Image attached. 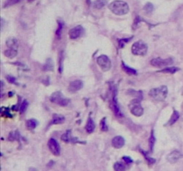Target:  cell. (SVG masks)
I'll use <instances>...</instances> for the list:
<instances>
[{"mask_svg": "<svg viewBox=\"0 0 183 171\" xmlns=\"http://www.w3.org/2000/svg\"><path fill=\"white\" fill-rule=\"evenodd\" d=\"M114 169L115 171H125L126 170V166L122 162H115L114 165Z\"/></svg>", "mask_w": 183, "mask_h": 171, "instance_id": "obj_24", "label": "cell"}, {"mask_svg": "<svg viewBox=\"0 0 183 171\" xmlns=\"http://www.w3.org/2000/svg\"><path fill=\"white\" fill-rule=\"evenodd\" d=\"M122 68L123 71H125V73H127L129 75H137V73H138L136 70H134V69H132L130 67H128L124 62L122 63Z\"/></svg>", "mask_w": 183, "mask_h": 171, "instance_id": "obj_18", "label": "cell"}, {"mask_svg": "<svg viewBox=\"0 0 183 171\" xmlns=\"http://www.w3.org/2000/svg\"><path fill=\"white\" fill-rule=\"evenodd\" d=\"M47 145H48V148H49L50 152H52L54 155H56V156H59L60 155L61 148H60V145L57 143V141H56L54 138H50L48 140Z\"/></svg>", "mask_w": 183, "mask_h": 171, "instance_id": "obj_8", "label": "cell"}, {"mask_svg": "<svg viewBox=\"0 0 183 171\" xmlns=\"http://www.w3.org/2000/svg\"><path fill=\"white\" fill-rule=\"evenodd\" d=\"M6 78H7V80H8L10 83H15V82H16V79H15V78H14V77L7 76L6 77Z\"/></svg>", "mask_w": 183, "mask_h": 171, "instance_id": "obj_37", "label": "cell"}, {"mask_svg": "<svg viewBox=\"0 0 183 171\" xmlns=\"http://www.w3.org/2000/svg\"><path fill=\"white\" fill-rule=\"evenodd\" d=\"M131 52L135 55L143 56V55H145L147 53V46H146V44L144 41L139 40V41L135 42L132 45V46H131Z\"/></svg>", "mask_w": 183, "mask_h": 171, "instance_id": "obj_3", "label": "cell"}, {"mask_svg": "<svg viewBox=\"0 0 183 171\" xmlns=\"http://www.w3.org/2000/svg\"><path fill=\"white\" fill-rule=\"evenodd\" d=\"M18 40L14 38H10L6 40V46L11 49L17 50L18 49Z\"/></svg>", "mask_w": 183, "mask_h": 171, "instance_id": "obj_13", "label": "cell"}, {"mask_svg": "<svg viewBox=\"0 0 183 171\" xmlns=\"http://www.w3.org/2000/svg\"><path fill=\"white\" fill-rule=\"evenodd\" d=\"M64 121V117L60 114H53V119H52V124H62Z\"/></svg>", "mask_w": 183, "mask_h": 171, "instance_id": "obj_17", "label": "cell"}, {"mask_svg": "<svg viewBox=\"0 0 183 171\" xmlns=\"http://www.w3.org/2000/svg\"><path fill=\"white\" fill-rule=\"evenodd\" d=\"M50 101L54 103H56L60 106H66L69 104L70 100L65 98L61 92H55L50 96Z\"/></svg>", "mask_w": 183, "mask_h": 171, "instance_id": "obj_4", "label": "cell"}, {"mask_svg": "<svg viewBox=\"0 0 183 171\" xmlns=\"http://www.w3.org/2000/svg\"><path fill=\"white\" fill-rule=\"evenodd\" d=\"M20 137V134L18 133V131H13L9 135L8 140L9 141H14V140H19Z\"/></svg>", "mask_w": 183, "mask_h": 171, "instance_id": "obj_27", "label": "cell"}, {"mask_svg": "<svg viewBox=\"0 0 183 171\" xmlns=\"http://www.w3.org/2000/svg\"><path fill=\"white\" fill-rule=\"evenodd\" d=\"M59 55H60V61H59V63H60V68H59V72H60V73H62V71H63V70H62V67H63V52H60V54H59Z\"/></svg>", "mask_w": 183, "mask_h": 171, "instance_id": "obj_36", "label": "cell"}, {"mask_svg": "<svg viewBox=\"0 0 183 171\" xmlns=\"http://www.w3.org/2000/svg\"><path fill=\"white\" fill-rule=\"evenodd\" d=\"M27 107H28V102L26 101V100H24L22 103H21V104L20 105V112L21 113H23L25 111H26V109H27Z\"/></svg>", "mask_w": 183, "mask_h": 171, "instance_id": "obj_31", "label": "cell"}, {"mask_svg": "<svg viewBox=\"0 0 183 171\" xmlns=\"http://www.w3.org/2000/svg\"><path fill=\"white\" fill-rule=\"evenodd\" d=\"M130 111L134 116L140 117L144 113L142 106L140 104V100L139 99H134L130 103Z\"/></svg>", "mask_w": 183, "mask_h": 171, "instance_id": "obj_5", "label": "cell"}, {"mask_svg": "<svg viewBox=\"0 0 183 171\" xmlns=\"http://www.w3.org/2000/svg\"><path fill=\"white\" fill-rule=\"evenodd\" d=\"M105 120H106V119L104 118L100 121V128H101L103 131H107L108 130V127H107V125L105 123Z\"/></svg>", "mask_w": 183, "mask_h": 171, "instance_id": "obj_30", "label": "cell"}, {"mask_svg": "<svg viewBox=\"0 0 183 171\" xmlns=\"http://www.w3.org/2000/svg\"><path fill=\"white\" fill-rule=\"evenodd\" d=\"M106 4H107L106 0H96L93 3V6L96 9H101L104 5H106Z\"/></svg>", "mask_w": 183, "mask_h": 171, "instance_id": "obj_23", "label": "cell"}, {"mask_svg": "<svg viewBox=\"0 0 183 171\" xmlns=\"http://www.w3.org/2000/svg\"><path fill=\"white\" fill-rule=\"evenodd\" d=\"M124 144H125V140H124V138H123L122 136H121V135L115 136V137H114L113 140H112V145H113L114 148H116V149L122 148V146L124 145Z\"/></svg>", "mask_w": 183, "mask_h": 171, "instance_id": "obj_12", "label": "cell"}, {"mask_svg": "<svg viewBox=\"0 0 183 171\" xmlns=\"http://www.w3.org/2000/svg\"><path fill=\"white\" fill-rule=\"evenodd\" d=\"M109 9L116 15H125L129 13V5L122 0H115L109 5Z\"/></svg>", "mask_w": 183, "mask_h": 171, "instance_id": "obj_1", "label": "cell"}, {"mask_svg": "<svg viewBox=\"0 0 183 171\" xmlns=\"http://www.w3.org/2000/svg\"><path fill=\"white\" fill-rule=\"evenodd\" d=\"M180 69L177 67H166L163 70H161L159 72H163V73H170V74H173L177 71H179Z\"/></svg>", "mask_w": 183, "mask_h": 171, "instance_id": "obj_22", "label": "cell"}, {"mask_svg": "<svg viewBox=\"0 0 183 171\" xmlns=\"http://www.w3.org/2000/svg\"><path fill=\"white\" fill-rule=\"evenodd\" d=\"M155 143H156V137H155V135H154V130H152L151 135H150V137H149V147H150V151L151 152H153Z\"/></svg>", "mask_w": 183, "mask_h": 171, "instance_id": "obj_25", "label": "cell"}, {"mask_svg": "<svg viewBox=\"0 0 183 171\" xmlns=\"http://www.w3.org/2000/svg\"><path fill=\"white\" fill-rule=\"evenodd\" d=\"M1 113H2L3 116H5V117H9V118L12 117V115H10V112H9L8 109L5 108V107H2L1 108Z\"/></svg>", "mask_w": 183, "mask_h": 171, "instance_id": "obj_32", "label": "cell"}, {"mask_svg": "<svg viewBox=\"0 0 183 171\" xmlns=\"http://www.w3.org/2000/svg\"><path fill=\"white\" fill-rule=\"evenodd\" d=\"M144 10H145L147 14H149V13H151V12L154 10V5H153L151 3H147V4L145 5Z\"/></svg>", "mask_w": 183, "mask_h": 171, "instance_id": "obj_29", "label": "cell"}, {"mask_svg": "<svg viewBox=\"0 0 183 171\" xmlns=\"http://www.w3.org/2000/svg\"><path fill=\"white\" fill-rule=\"evenodd\" d=\"M130 39H131V38H127V39H122V40H119V42H120V46L122 47V46H123V45H124V42H128V41H130Z\"/></svg>", "mask_w": 183, "mask_h": 171, "instance_id": "obj_38", "label": "cell"}, {"mask_svg": "<svg viewBox=\"0 0 183 171\" xmlns=\"http://www.w3.org/2000/svg\"><path fill=\"white\" fill-rule=\"evenodd\" d=\"M97 62H98V64L99 65V67L102 69V71H108L111 69V66H112L111 61L106 55H103L98 56L97 59Z\"/></svg>", "mask_w": 183, "mask_h": 171, "instance_id": "obj_7", "label": "cell"}, {"mask_svg": "<svg viewBox=\"0 0 183 171\" xmlns=\"http://www.w3.org/2000/svg\"><path fill=\"white\" fill-rule=\"evenodd\" d=\"M83 87V82L82 80H74L72 82L70 83L69 85V91L72 93L77 92L79 90H81Z\"/></svg>", "mask_w": 183, "mask_h": 171, "instance_id": "obj_11", "label": "cell"}, {"mask_svg": "<svg viewBox=\"0 0 183 171\" xmlns=\"http://www.w3.org/2000/svg\"><path fill=\"white\" fill-rule=\"evenodd\" d=\"M44 70L45 71H53L54 70V64H53V61L51 59L47 60V63L44 66Z\"/></svg>", "mask_w": 183, "mask_h": 171, "instance_id": "obj_26", "label": "cell"}, {"mask_svg": "<svg viewBox=\"0 0 183 171\" xmlns=\"http://www.w3.org/2000/svg\"><path fill=\"white\" fill-rule=\"evenodd\" d=\"M63 24L62 23L61 21H58V28H57V30H56V36L58 38L61 37L62 30H63Z\"/></svg>", "mask_w": 183, "mask_h": 171, "instance_id": "obj_33", "label": "cell"}, {"mask_svg": "<svg viewBox=\"0 0 183 171\" xmlns=\"http://www.w3.org/2000/svg\"><path fill=\"white\" fill-rule=\"evenodd\" d=\"M181 157H182V154L181 153V152L175 150V151L171 152L170 154H168V156H167V160H168L170 163L174 164V163H176Z\"/></svg>", "mask_w": 183, "mask_h": 171, "instance_id": "obj_10", "label": "cell"}, {"mask_svg": "<svg viewBox=\"0 0 183 171\" xmlns=\"http://www.w3.org/2000/svg\"><path fill=\"white\" fill-rule=\"evenodd\" d=\"M173 62L172 58H166V59H162V58H155L151 61V64L154 67L157 68H166L170 64Z\"/></svg>", "mask_w": 183, "mask_h": 171, "instance_id": "obj_6", "label": "cell"}, {"mask_svg": "<svg viewBox=\"0 0 183 171\" xmlns=\"http://www.w3.org/2000/svg\"><path fill=\"white\" fill-rule=\"evenodd\" d=\"M168 95V88L166 86H161L150 90L149 95L156 101H163Z\"/></svg>", "mask_w": 183, "mask_h": 171, "instance_id": "obj_2", "label": "cell"}, {"mask_svg": "<svg viewBox=\"0 0 183 171\" xmlns=\"http://www.w3.org/2000/svg\"><path fill=\"white\" fill-rule=\"evenodd\" d=\"M95 122L94 120L91 119V117H88V121H87V125H86V130L88 134L93 133V131L95 130Z\"/></svg>", "mask_w": 183, "mask_h": 171, "instance_id": "obj_15", "label": "cell"}, {"mask_svg": "<svg viewBox=\"0 0 183 171\" xmlns=\"http://www.w3.org/2000/svg\"><path fill=\"white\" fill-rule=\"evenodd\" d=\"M30 1H32V0H30Z\"/></svg>", "mask_w": 183, "mask_h": 171, "instance_id": "obj_41", "label": "cell"}, {"mask_svg": "<svg viewBox=\"0 0 183 171\" xmlns=\"http://www.w3.org/2000/svg\"><path fill=\"white\" fill-rule=\"evenodd\" d=\"M122 160H124V162H125L126 164H130V163L133 162V160H132L130 157H128V156H123V157H122Z\"/></svg>", "mask_w": 183, "mask_h": 171, "instance_id": "obj_35", "label": "cell"}, {"mask_svg": "<svg viewBox=\"0 0 183 171\" xmlns=\"http://www.w3.org/2000/svg\"><path fill=\"white\" fill-rule=\"evenodd\" d=\"M4 55L6 57L12 59V58H14V57L17 55V50L11 49V48H7V49L4 52Z\"/></svg>", "mask_w": 183, "mask_h": 171, "instance_id": "obj_20", "label": "cell"}, {"mask_svg": "<svg viewBox=\"0 0 183 171\" xmlns=\"http://www.w3.org/2000/svg\"><path fill=\"white\" fill-rule=\"evenodd\" d=\"M88 4H90V0H88Z\"/></svg>", "mask_w": 183, "mask_h": 171, "instance_id": "obj_40", "label": "cell"}, {"mask_svg": "<svg viewBox=\"0 0 183 171\" xmlns=\"http://www.w3.org/2000/svg\"><path fill=\"white\" fill-rule=\"evenodd\" d=\"M179 119H180V113H179V112H177V111L174 110L172 114L171 119H169V121H168V123H167V125H173Z\"/></svg>", "mask_w": 183, "mask_h": 171, "instance_id": "obj_19", "label": "cell"}, {"mask_svg": "<svg viewBox=\"0 0 183 171\" xmlns=\"http://www.w3.org/2000/svg\"><path fill=\"white\" fill-rule=\"evenodd\" d=\"M38 121L34 119H28L26 121V127L29 128V129H34L37 126H38Z\"/></svg>", "mask_w": 183, "mask_h": 171, "instance_id": "obj_21", "label": "cell"}, {"mask_svg": "<svg viewBox=\"0 0 183 171\" xmlns=\"http://www.w3.org/2000/svg\"><path fill=\"white\" fill-rule=\"evenodd\" d=\"M111 107L114 111V112L116 114L117 116H122V113L120 111V108H119V105L117 103V101H116V94L114 95V98H113V103L111 104Z\"/></svg>", "mask_w": 183, "mask_h": 171, "instance_id": "obj_14", "label": "cell"}, {"mask_svg": "<svg viewBox=\"0 0 183 171\" xmlns=\"http://www.w3.org/2000/svg\"><path fill=\"white\" fill-rule=\"evenodd\" d=\"M29 171H38L36 169H34V168H30V169H29Z\"/></svg>", "mask_w": 183, "mask_h": 171, "instance_id": "obj_39", "label": "cell"}, {"mask_svg": "<svg viewBox=\"0 0 183 171\" xmlns=\"http://www.w3.org/2000/svg\"><path fill=\"white\" fill-rule=\"evenodd\" d=\"M84 33V29L82 26H76L69 31V36L71 39H76L80 38Z\"/></svg>", "mask_w": 183, "mask_h": 171, "instance_id": "obj_9", "label": "cell"}, {"mask_svg": "<svg viewBox=\"0 0 183 171\" xmlns=\"http://www.w3.org/2000/svg\"><path fill=\"white\" fill-rule=\"evenodd\" d=\"M141 152H142L143 154L145 155V158L146 159V160L148 161V163H149V164H154V163L156 162V160H154V159H152V158L148 157V156H147V154H146V152H143V151H141Z\"/></svg>", "mask_w": 183, "mask_h": 171, "instance_id": "obj_34", "label": "cell"}, {"mask_svg": "<svg viewBox=\"0 0 183 171\" xmlns=\"http://www.w3.org/2000/svg\"><path fill=\"white\" fill-rule=\"evenodd\" d=\"M21 0H6L5 3L4 4V7H7V6H11L14 5L17 3H19Z\"/></svg>", "mask_w": 183, "mask_h": 171, "instance_id": "obj_28", "label": "cell"}, {"mask_svg": "<svg viewBox=\"0 0 183 171\" xmlns=\"http://www.w3.org/2000/svg\"><path fill=\"white\" fill-rule=\"evenodd\" d=\"M61 138L63 141H64V142H66V143H71V142H72V143H74V142L76 141V139L72 138L71 130H67L65 133L62 135Z\"/></svg>", "mask_w": 183, "mask_h": 171, "instance_id": "obj_16", "label": "cell"}]
</instances>
